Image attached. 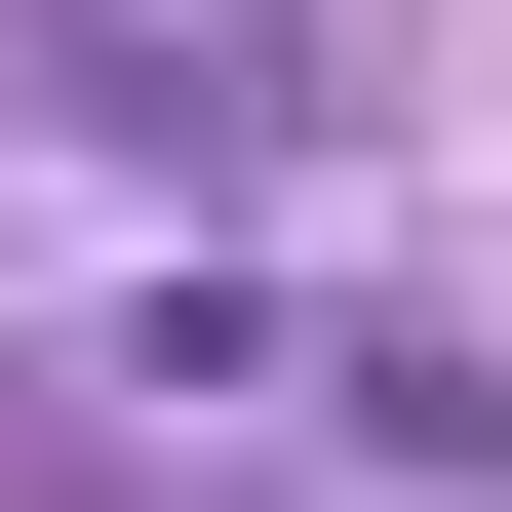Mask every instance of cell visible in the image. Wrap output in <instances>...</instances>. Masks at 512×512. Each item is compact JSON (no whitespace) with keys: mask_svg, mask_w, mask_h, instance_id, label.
Listing matches in <instances>:
<instances>
[{"mask_svg":"<svg viewBox=\"0 0 512 512\" xmlns=\"http://www.w3.org/2000/svg\"><path fill=\"white\" fill-rule=\"evenodd\" d=\"M40 119H79V158H197V197H237L276 119H316V40H237V0L158 40V0H79V40H40Z\"/></svg>","mask_w":512,"mask_h":512,"instance_id":"6da1fadb","label":"cell"}]
</instances>
